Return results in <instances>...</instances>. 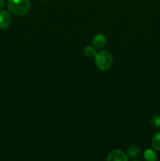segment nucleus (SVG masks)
<instances>
[{
	"mask_svg": "<svg viewBox=\"0 0 160 161\" xmlns=\"http://www.w3.org/2000/svg\"><path fill=\"white\" fill-rule=\"evenodd\" d=\"M31 6L30 0H9L7 7L9 12L17 17L25 15Z\"/></svg>",
	"mask_w": 160,
	"mask_h": 161,
	"instance_id": "obj_1",
	"label": "nucleus"
},
{
	"mask_svg": "<svg viewBox=\"0 0 160 161\" xmlns=\"http://www.w3.org/2000/svg\"><path fill=\"white\" fill-rule=\"evenodd\" d=\"M95 64L100 71H107L113 64V58L108 50H101L95 55Z\"/></svg>",
	"mask_w": 160,
	"mask_h": 161,
	"instance_id": "obj_2",
	"label": "nucleus"
},
{
	"mask_svg": "<svg viewBox=\"0 0 160 161\" xmlns=\"http://www.w3.org/2000/svg\"><path fill=\"white\" fill-rule=\"evenodd\" d=\"M108 161H127L128 156L126 153L119 149H114L109 153L107 157Z\"/></svg>",
	"mask_w": 160,
	"mask_h": 161,
	"instance_id": "obj_3",
	"label": "nucleus"
},
{
	"mask_svg": "<svg viewBox=\"0 0 160 161\" xmlns=\"http://www.w3.org/2000/svg\"><path fill=\"white\" fill-rule=\"evenodd\" d=\"M12 23V17L7 10H0V29L9 28Z\"/></svg>",
	"mask_w": 160,
	"mask_h": 161,
	"instance_id": "obj_4",
	"label": "nucleus"
},
{
	"mask_svg": "<svg viewBox=\"0 0 160 161\" xmlns=\"http://www.w3.org/2000/svg\"><path fill=\"white\" fill-rule=\"evenodd\" d=\"M93 46L95 49H102L107 43V38L103 34H97L93 38Z\"/></svg>",
	"mask_w": 160,
	"mask_h": 161,
	"instance_id": "obj_5",
	"label": "nucleus"
},
{
	"mask_svg": "<svg viewBox=\"0 0 160 161\" xmlns=\"http://www.w3.org/2000/svg\"><path fill=\"white\" fill-rule=\"evenodd\" d=\"M141 153V149L138 146H132L127 149L126 154L130 158H135V157H138Z\"/></svg>",
	"mask_w": 160,
	"mask_h": 161,
	"instance_id": "obj_6",
	"label": "nucleus"
},
{
	"mask_svg": "<svg viewBox=\"0 0 160 161\" xmlns=\"http://www.w3.org/2000/svg\"><path fill=\"white\" fill-rule=\"evenodd\" d=\"M144 159L147 161H155L157 159L156 153H155V151H153L152 149H147L144 151Z\"/></svg>",
	"mask_w": 160,
	"mask_h": 161,
	"instance_id": "obj_7",
	"label": "nucleus"
},
{
	"mask_svg": "<svg viewBox=\"0 0 160 161\" xmlns=\"http://www.w3.org/2000/svg\"><path fill=\"white\" fill-rule=\"evenodd\" d=\"M152 146L155 150L160 151V133H156L152 140Z\"/></svg>",
	"mask_w": 160,
	"mask_h": 161,
	"instance_id": "obj_8",
	"label": "nucleus"
},
{
	"mask_svg": "<svg viewBox=\"0 0 160 161\" xmlns=\"http://www.w3.org/2000/svg\"><path fill=\"white\" fill-rule=\"evenodd\" d=\"M96 50L93 46H87L84 48V54L88 58H94L96 55Z\"/></svg>",
	"mask_w": 160,
	"mask_h": 161,
	"instance_id": "obj_9",
	"label": "nucleus"
},
{
	"mask_svg": "<svg viewBox=\"0 0 160 161\" xmlns=\"http://www.w3.org/2000/svg\"><path fill=\"white\" fill-rule=\"evenodd\" d=\"M152 126L155 127H160V116H154L151 119Z\"/></svg>",
	"mask_w": 160,
	"mask_h": 161,
	"instance_id": "obj_10",
	"label": "nucleus"
},
{
	"mask_svg": "<svg viewBox=\"0 0 160 161\" xmlns=\"http://www.w3.org/2000/svg\"><path fill=\"white\" fill-rule=\"evenodd\" d=\"M5 3H4V0H0V9L4 6Z\"/></svg>",
	"mask_w": 160,
	"mask_h": 161,
	"instance_id": "obj_11",
	"label": "nucleus"
},
{
	"mask_svg": "<svg viewBox=\"0 0 160 161\" xmlns=\"http://www.w3.org/2000/svg\"><path fill=\"white\" fill-rule=\"evenodd\" d=\"M40 1H42V0H40Z\"/></svg>",
	"mask_w": 160,
	"mask_h": 161,
	"instance_id": "obj_12",
	"label": "nucleus"
}]
</instances>
